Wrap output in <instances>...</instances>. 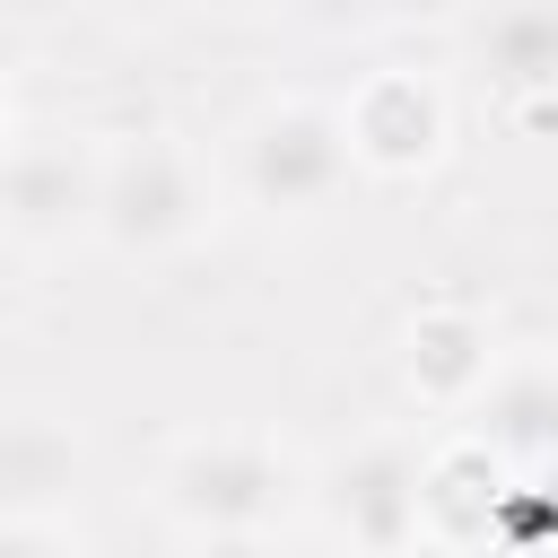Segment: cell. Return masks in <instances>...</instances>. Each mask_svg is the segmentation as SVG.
<instances>
[{
    "label": "cell",
    "instance_id": "8992f818",
    "mask_svg": "<svg viewBox=\"0 0 558 558\" xmlns=\"http://www.w3.org/2000/svg\"><path fill=\"white\" fill-rule=\"evenodd\" d=\"M340 113L366 174H427L445 157V87L418 70H375Z\"/></svg>",
    "mask_w": 558,
    "mask_h": 558
},
{
    "label": "cell",
    "instance_id": "6da1fadb",
    "mask_svg": "<svg viewBox=\"0 0 558 558\" xmlns=\"http://www.w3.org/2000/svg\"><path fill=\"white\" fill-rule=\"evenodd\" d=\"M357 174V140H349V113L340 105H262L253 131H244V192L270 209V218H314L349 192Z\"/></svg>",
    "mask_w": 558,
    "mask_h": 558
},
{
    "label": "cell",
    "instance_id": "277c9868",
    "mask_svg": "<svg viewBox=\"0 0 558 558\" xmlns=\"http://www.w3.org/2000/svg\"><path fill=\"white\" fill-rule=\"evenodd\" d=\"M96 201H105V157H87L78 140L26 131V140L9 148L0 209H9V244H17V253H52V244L87 235V227H96Z\"/></svg>",
    "mask_w": 558,
    "mask_h": 558
},
{
    "label": "cell",
    "instance_id": "ba28073f",
    "mask_svg": "<svg viewBox=\"0 0 558 558\" xmlns=\"http://www.w3.org/2000/svg\"><path fill=\"white\" fill-rule=\"evenodd\" d=\"M488 375H497V357H488V323H480V314L436 305V314L410 323V384H418V401L462 410V401L488 392Z\"/></svg>",
    "mask_w": 558,
    "mask_h": 558
},
{
    "label": "cell",
    "instance_id": "5b68a950",
    "mask_svg": "<svg viewBox=\"0 0 558 558\" xmlns=\"http://www.w3.org/2000/svg\"><path fill=\"white\" fill-rule=\"evenodd\" d=\"M323 514L357 549H401L427 523V462L401 436H366L357 453H340L323 471Z\"/></svg>",
    "mask_w": 558,
    "mask_h": 558
},
{
    "label": "cell",
    "instance_id": "7a4b0ae2",
    "mask_svg": "<svg viewBox=\"0 0 558 558\" xmlns=\"http://www.w3.org/2000/svg\"><path fill=\"white\" fill-rule=\"evenodd\" d=\"M209 227V183L192 166V148L174 140H131L105 157V201H96V235L131 262H157V253H183L192 235Z\"/></svg>",
    "mask_w": 558,
    "mask_h": 558
},
{
    "label": "cell",
    "instance_id": "8fae6325",
    "mask_svg": "<svg viewBox=\"0 0 558 558\" xmlns=\"http://www.w3.org/2000/svg\"><path fill=\"white\" fill-rule=\"evenodd\" d=\"M105 9H122V17H166L174 0H105Z\"/></svg>",
    "mask_w": 558,
    "mask_h": 558
},
{
    "label": "cell",
    "instance_id": "3957f363",
    "mask_svg": "<svg viewBox=\"0 0 558 558\" xmlns=\"http://www.w3.org/2000/svg\"><path fill=\"white\" fill-rule=\"evenodd\" d=\"M288 488L296 480H288V462L262 436H201L166 471V506L201 541H253V532H270L279 506H288Z\"/></svg>",
    "mask_w": 558,
    "mask_h": 558
},
{
    "label": "cell",
    "instance_id": "30bf717a",
    "mask_svg": "<svg viewBox=\"0 0 558 558\" xmlns=\"http://www.w3.org/2000/svg\"><path fill=\"white\" fill-rule=\"evenodd\" d=\"M61 471H70V445H52L35 418H17V427H9V453H0V480H9V497L26 506V497H44Z\"/></svg>",
    "mask_w": 558,
    "mask_h": 558
},
{
    "label": "cell",
    "instance_id": "52a82bcc",
    "mask_svg": "<svg viewBox=\"0 0 558 558\" xmlns=\"http://www.w3.org/2000/svg\"><path fill=\"white\" fill-rule=\"evenodd\" d=\"M471 70L497 96H558V0H488L471 17Z\"/></svg>",
    "mask_w": 558,
    "mask_h": 558
},
{
    "label": "cell",
    "instance_id": "9c48e42d",
    "mask_svg": "<svg viewBox=\"0 0 558 558\" xmlns=\"http://www.w3.org/2000/svg\"><path fill=\"white\" fill-rule=\"evenodd\" d=\"M480 436L514 462H558V366H506L480 392Z\"/></svg>",
    "mask_w": 558,
    "mask_h": 558
}]
</instances>
